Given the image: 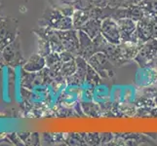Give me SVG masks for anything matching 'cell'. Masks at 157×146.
<instances>
[{"mask_svg":"<svg viewBox=\"0 0 157 146\" xmlns=\"http://www.w3.org/2000/svg\"><path fill=\"white\" fill-rule=\"evenodd\" d=\"M88 63L99 73L101 78L109 79L114 75V66L105 53L98 52L94 54L88 59Z\"/></svg>","mask_w":157,"mask_h":146,"instance_id":"cell-1","label":"cell"},{"mask_svg":"<svg viewBox=\"0 0 157 146\" xmlns=\"http://www.w3.org/2000/svg\"><path fill=\"white\" fill-rule=\"evenodd\" d=\"M101 34L112 44L119 45L121 43V35L119 31L117 21L112 17H107L101 21Z\"/></svg>","mask_w":157,"mask_h":146,"instance_id":"cell-2","label":"cell"},{"mask_svg":"<svg viewBox=\"0 0 157 146\" xmlns=\"http://www.w3.org/2000/svg\"><path fill=\"white\" fill-rule=\"evenodd\" d=\"M157 57V38H150L144 42L142 48L140 49L138 55L134 58L140 66H148L150 62Z\"/></svg>","mask_w":157,"mask_h":146,"instance_id":"cell-3","label":"cell"},{"mask_svg":"<svg viewBox=\"0 0 157 146\" xmlns=\"http://www.w3.org/2000/svg\"><path fill=\"white\" fill-rule=\"evenodd\" d=\"M56 33L61 39L64 50L72 53L75 57L79 56L78 30L74 28L67 30H56Z\"/></svg>","mask_w":157,"mask_h":146,"instance_id":"cell-4","label":"cell"},{"mask_svg":"<svg viewBox=\"0 0 157 146\" xmlns=\"http://www.w3.org/2000/svg\"><path fill=\"white\" fill-rule=\"evenodd\" d=\"M46 20V24L48 26L55 28L57 30H67V29H72L73 28V23H72V18L67 17L64 16L61 11L58 10H52L48 13Z\"/></svg>","mask_w":157,"mask_h":146,"instance_id":"cell-5","label":"cell"},{"mask_svg":"<svg viewBox=\"0 0 157 146\" xmlns=\"http://www.w3.org/2000/svg\"><path fill=\"white\" fill-rule=\"evenodd\" d=\"M78 38H79V56L84 58L88 62V59L94 54L98 53L95 42L87 33H85L81 29L78 30Z\"/></svg>","mask_w":157,"mask_h":146,"instance_id":"cell-6","label":"cell"},{"mask_svg":"<svg viewBox=\"0 0 157 146\" xmlns=\"http://www.w3.org/2000/svg\"><path fill=\"white\" fill-rule=\"evenodd\" d=\"M154 16L145 13L144 17L137 21V32L138 35L144 42H147L153 35Z\"/></svg>","mask_w":157,"mask_h":146,"instance_id":"cell-7","label":"cell"},{"mask_svg":"<svg viewBox=\"0 0 157 146\" xmlns=\"http://www.w3.org/2000/svg\"><path fill=\"white\" fill-rule=\"evenodd\" d=\"M77 64V69L74 74L67 77V82L71 85H81L86 81V74H87L88 62L81 56H77L75 58Z\"/></svg>","mask_w":157,"mask_h":146,"instance_id":"cell-8","label":"cell"},{"mask_svg":"<svg viewBox=\"0 0 157 146\" xmlns=\"http://www.w3.org/2000/svg\"><path fill=\"white\" fill-rule=\"evenodd\" d=\"M119 31H120L121 35V42L123 41H130L132 38V36L137 30V23L135 21L124 18L117 20Z\"/></svg>","mask_w":157,"mask_h":146,"instance_id":"cell-9","label":"cell"},{"mask_svg":"<svg viewBox=\"0 0 157 146\" xmlns=\"http://www.w3.org/2000/svg\"><path fill=\"white\" fill-rule=\"evenodd\" d=\"M118 46L123 58L127 62H129L130 59H134L136 58L143 44H139V43H135L132 41H123Z\"/></svg>","mask_w":157,"mask_h":146,"instance_id":"cell-10","label":"cell"},{"mask_svg":"<svg viewBox=\"0 0 157 146\" xmlns=\"http://www.w3.org/2000/svg\"><path fill=\"white\" fill-rule=\"evenodd\" d=\"M101 21L98 19H89L81 30H83L85 33H87L92 39H95L97 36L101 34Z\"/></svg>","mask_w":157,"mask_h":146,"instance_id":"cell-11","label":"cell"},{"mask_svg":"<svg viewBox=\"0 0 157 146\" xmlns=\"http://www.w3.org/2000/svg\"><path fill=\"white\" fill-rule=\"evenodd\" d=\"M90 19V15L88 10L83 9H76L72 16V23L74 29L79 30L82 28V26L87 23Z\"/></svg>","mask_w":157,"mask_h":146,"instance_id":"cell-12","label":"cell"},{"mask_svg":"<svg viewBox=\"0 0 157 146\" xmlns=\"http://www.w3.org/2000/svg\"><path fill=\"white\" fill-rule=\"evenodd\" d=\"M125 10H126V18L131 19L136 21V23L140 20H142L145 15L144 10L139 4L130 5V6L125 7Z\"/></svg>","mask_w":157,"mask_h":146,"instance_id":"cell-13","label":"cell"},{"mask_svg":"<svg viewBox=\"0 0 157 146\" xmlns=\"http://www.w3.org/2000/svg\"><path fill=\"white\" fill-rule=\"evenodd\" d=\"M44 66L45 61L42 58V56L35 55L30 58V61L28 62V66H25V68L29 70V71H37V70L42 69Z\"/></svg>","mask_w":157,"mask_h":146,"instance_id":"cell-14","label":"cell"},{"mask_svg":"<svg viewBox=\"0 0 157 146\" xmlns=\"http://www.w3.org/2000/svg\"><path fill=\"white\" fill-rule=\"evenodd\" d=\"M77 69V64H76V61L74 59H71V61L67 62H63L62 63V67L59 69V72H61L62 76L64 77H69L71 76L72 74L75 73Z\"/></svg>","mask_w":157,"mask_h":146,"instance_id":"cell-15","label":"cell"},{"mask_svg":"<svg viewBox=\"0 0 157 146\" xmlns=\"http://www.w3.org/2000/svg\"><path fill=\"white\" fill-rule=\"evenodd\" d=\"M139 5L147 14L157 16V0H143Z\"/></svg>","mask_w":157,"mask_h":146,"instance_id":"cell-16","label":"cell"},{"mask_svg":"<svg viewBox=\"0 0 157 146\" xmlns=\"http://www.w3.org/2000/svg\"><path fill=\"white\" fill-rule=\"evenodd\" d=\"M101 76L96 70L88 63L87 74H86V82H88L91 85H98L101 82Z\"/></svg>","mask_w":157,"mask_h":146,"instance_id":"cell-17","label":"cell"},{"mask_svg":"<svg viewBox=\"0 0 157 146\" xmlns=\"http://www.w3.org/2000/svg\"><path fill=\"white\" fill-rule=\"evenodd\" d=\"M91 6L96 7H104V0H88Z\"/></svg>","mask_w":157,"mask_h":146,"instance_id":"cell-18","label":"cell"},{"mask_svg":"<svg viewBox=\"0 0 157 146\" xmlns=\"http://www.w3.org/2000/svg\"><path fill=\"white\" fill-rule=\"evenodd\" d=\"M152 37L157 38V16H154V25H153V35Z\"/></svg>","mask_w":157,"mask_h":146,"instance_id":"cell-19","label":"cell"},{"mask_svg":"<svg viewBox=\"0 0 157 146\" xmlns=\"http://www.w3.org/2000/svg\"><path fill=\"white\" fill-rule=\"evenodd\" d=\"M149 66H151L154 67V68L157 70V57H156V58H154L152 59V61L150 62Z\"/></svg>","mask_w":157,"mask_h":146,"instance_id":"cell-20","label":"cell"}]
</instances>
